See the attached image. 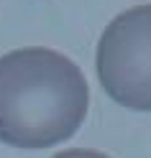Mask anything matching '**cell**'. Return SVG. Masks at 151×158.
<instances>
[{
	"label": "cell",
	"mask_w": 151,
	"mask_h": 158,
	"mask_svg": "<svg viewBox=\"0 0 151 158\" xmlns=\"http://www.w3.org/2000/svg\"><path fill=\"white\" fill-rule=\"evenodd\" d=\"M90 110L87 79L69 56L44 46L0 56V143L44 151L69 140Z\"/></svg>",
	"instance_id": "6da1fadb"
},
{
	"label": "cell",
	"mask_w": 151,
	"mask_h": 158,
	"mask_svg": "<svg viewBox=\"0 0 151 158\" xmlns=\"http://www.w3.org/2000/svg\"><path fill=\"white\" fill-rule=\"evenodd\" d=\"M95 69L113 102L151 112V5L128 8L108 23L97 44Z\"/></svg>",
	"instance_id": "7a4b0ae2"
},
{
	"label": "cell",
	"mask_w": 151,
	"mask_h": 158,
	"mask_svg": "<svg viewBox=\"0 0 151 158\" xmlns=\"http://www.w3.org/2000/svg\"><path fill=\"white\" fill-rule=\"evenodd\" d=\"M54 158H110L100 151H90V148H72V151H62L56 153Z\"/></svg>",
	"instance_id": "3957f363"
}]
</instances>
